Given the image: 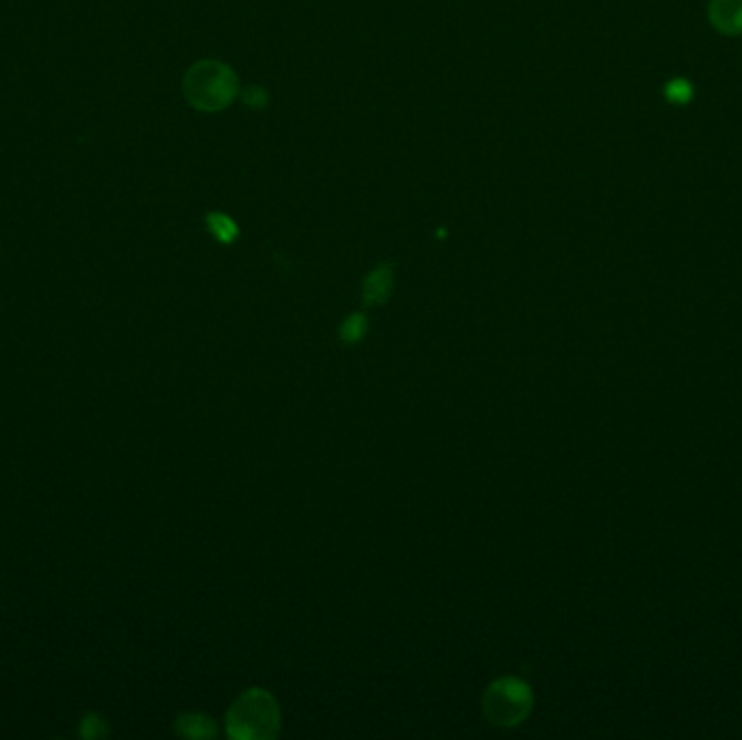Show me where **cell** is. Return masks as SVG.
Returning a JSON list of instances; mask_svg holds the SVG:
<instances>
[{
  "label": "cell",
  "instance_id": "obj_1",
  "mask_svg": "<svg viewBox=\"0 0 742 740\" xmlns=\"http://www.w3.org/2000/svg\"><path fill=\"white\" fill-rule=\"evenodd\" d=\"M182 94L200 112H222L239 94L237 74L222 61H198L185 72Z\"/></svg>",
  "mask_w": 742,
  "mask_h": 740
},
{
  "label": "cell",
  "instance_id": "obj_2",
  "mask_svg": "<svg viewBox=\"0 0 742 740\" xmlns=\"http://www.w3.org/2000/svg\"><path fill=\"white\" fill-rule=\"evenodd\" d=\"M279 706L261 688L243 692L230 708L229 734L234 739H272L279 732Z\"/></svg>",
  "mask_w": 742,
  "mask_h": 740
},
{
  "label": "cell",
  "instance_id": "obj_3",
  "mask_svg": "<svg viewBox=\"0 0 742 740\" xmlns=\"http://www.w3.org/2000/svg\"><path fill=\"white\" fill-rule=\"evenodd\" d=\"M532 710V690L516 678H502L484 692V712L495 726H519Z\"/></svg>",
  "mask_w": 742,
  "mask_h": 740
},
{
  "label": "cell",
  "instance_id": "obj_4",
  "mask_svg": "<svg viewBox=\"0 0 742 740\" xmlns=\"http://www.w3.org/2000/svg\"><path fill=\"white\" fill-rule=\"evenodd\" d=\"M708 20L725 38L742 35V0H708Z\"/></svg>",
  "mask_w": 742,
  "mask_h": 740
},
{
  "label": "cell",
  "instance_id": "obj_5",
  "mask_svg": "<svg viewBox=\"0 0 742 740\" xmlns=\"http://www.w3.org/2000/svg\"><path fill=\"white\" fill-rule=\"evenodd\" d=\"M394 289V268L389 263L378 265L374 272L367 274L365 283H363V298L365 304H383Z\"/></svg>",
  "mask_w": 742,
  "mask_h": 740
},
{
  "label": "cell",
  "instance_id": "obj_6",
  "mask_svg": "<svg viewBox=\"0 0 742 740\" xmlns=\"http://www.w3.org/2000/svg\"><path fill=\"white\" fill-rule=\"evenodd\" d=\"M176 732L189 739H209L216 734V726L202 715H182L176 721Z\"/></svg>",
  "mask_w": 742,
  "mask_h": 740
},
{
  "label": "cell",
  "instance_id": "obj_7",
  "mask_svg": "<svg viewBox=\"0 0 742 740\" xmlns=\"http://www.w3.org/2000/svg\"><path fill=\"white\" fill-rule=\"evenodd\" d=\"M665 101L673 107H688L694 101V85L684 76L671 79L665 85Z\"/></svg>",
  "mask_w": 742,
  "mask_h": 740
},
{
  "label": "cell",
  "instance_id": "obj_8",
  "mask_svg": "<svg viewBox=\"0 0 742 740\" xmlns=\"http://www.w3.org/2000/svg\"><path fill=\"white\" fill-rule=\"evenodd\" d=\"M207 228H209V232H211L220 243H232V241H237V237H239V227H237V222H234L230 216H227V213H218V211L209 213V216H207Z\"/></svg>",
  "mask_w": 742,
  "mask_h": 740
},
{
  "label": "cell",
  "instance_id": "obj_9",
  "mask_svg": "<svg viewBox=\"0 0 742 740\" xmlns=\"http://www.w3.org/2000/svg\"><path fill=\"white\" fill-rule=\"evenodd\" d=\"M367 333V317L363 313L349 315L342 326V340L345 343H358Z\"/></svg>",
  "mask_w": 742,
  "mask_h": 740
},
{
  "label": "cell",
  "instance_id": "obj_10",
  "mask_svg": "<svg viewBox=\"0 0 742 740\" xmlns=\"http://www.w3.org/2000/svg\"><path fill=\"white\" fill-rule=\"evenodd\" d=\"M105 721L98 717V715H87L81 723V737L85 739H98V737H105Z\"/></svg>",
  "mask_w": 742,
  "mask_h": 740
},
{
  "label": "cell",
  "instance_id": "obj_11",
  "mask_svg": "<svg viewBox=\"0 0 742 740\" xmlns=\"http://www.w3.org/2000/svg\"><path fill=\"white\" fill-rule=\"evenodd\" d=\"M245 105L254 107V110H263L268 105V94L261 87H248L243 94Z\"/></svg>",
  "mask_w": 742,
  "mask_h": 740
}]
</instances>
